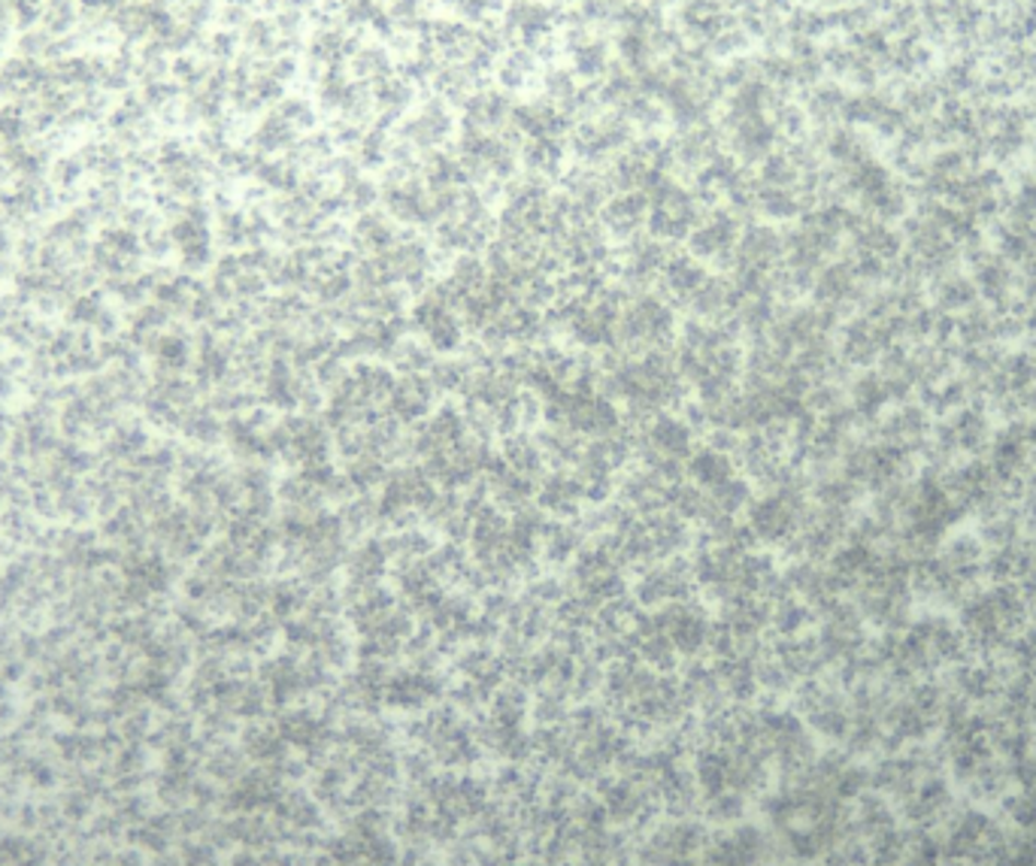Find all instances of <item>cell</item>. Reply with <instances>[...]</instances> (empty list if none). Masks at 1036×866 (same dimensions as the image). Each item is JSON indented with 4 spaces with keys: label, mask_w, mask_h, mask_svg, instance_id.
Instances as JSON below:
<instances>
[{
    "label": "cell",
    "mask_w": 1036,
    "mask_h": 866,
    "mask_svg": "<svg viewBox=\"0 0 1036 866\" xmlns=\"http://www.w3.org/2000/svg\"><path fill=\"white\" fill-rule=\"evenodd\" d=\"M645 197H649V219H645V227H649V236H655L661 243L688 239V234H691L697 224H700V219L707 215V212H703V203L697 200L695 191L683 188L673 176L657 179V183L645 191Z\"/></svg>",
    "instance_id": "cell-1"
},
{
    "label": "cell",
    "mask_w": 1036,
    "mask_h": 866,
    "mask_svg": "<svg viewBox=\"0 0 1036 866\" xmlns=\"http://www.w3.org/2000/svg\"><path fill=\"white\" fill-rule=\"evenodd\" d=\"M673 330H676V318L667 303L655 294H640L625 303V309L618 315L616 342L621 349H628V354L661 352L673 340Z\"/></svg>",
    "instance_id": "cell-2"
},
{
    "label": "cell",
    "mask_w": 1036,
    "mask_h": 866,
    "mask_svg": "<svg viewBox=\"0 0 1036 866\" xmlns=\"http://www.w3.org/2000/svg\"><path fill=\"white\" fill-rule=\"evenodd\" d=\"M633 131L637 128L628 118L616 109H609V113H601L597 118L579 121L570 128V152L579 157V164H589V167L609 164L618 152H625L633 143Z\"/></svg>",
    "instance_id": "cell-3"
},
{
    "label": "cell",
    "mask_w": 1036,
    "mask_h": 866,
    "mask_svg": "<svg viewBox=\"0 0 1036 866\" xmlns=\"http://www.w3.org/2000/svg\"><path fill=\"white\" fill-rule=\"evenodd\" d=\"M433 500H436V491H433L428 472L397 470L382 491L380 518L392 522V525H407L412 518L428 515Z\"/></svg>",
    "instance_id": "cell-4"
},
{
    "label": "cell",
    "mask_w": 1036,
    "mask_h": 866,
    "mask_svg": "<svg viewBox=\"0 0 1036 866\" xmlns=\"http://www.w3.org/2000/svg\"><path fill=\"white\" fill-rule=\"evenodd\" d=\"M412 321H416V328L424 333V346H428L431 352L449 354L461 349V342H464V321H461L458 309H455V303H449L446 297L440 294L436 285L428 289V294L416 303Z\"/></svg>",
    "instance_id": "cell-5"
},
{
    "label": "cell",
    "mask_w": 1036,
    "mask_h": 866,
    "mask_svg": "<svg viewBox=\"0 0 1036 866\" xmlns=\"http://www.w3.org/2000/svg\"><path fill=\"white\" fill-rule=\"evenodd\" d=\"M688 255L703 264H724L736 258V219L724 207L707 212L695 231L688 234Z\"/></svg>",
    "instance_id": "cell-6"
},
{
    "label": "cell",
    "mask_w": 1036,
    "mask_h": 866,
    "mask_svg": "<svg viewBox=\"0 0 1036 866\" xmlns=\"http://www.w3.org/2000/svg\"><path fill=\"white\" fill-rule=\"evenodd\" d=\"M452 128H455V118H452V109H449L446 101L431 97V101L421 104L419 113H412L400 125L397 140L412 145L416 152H433L436 145H443L452 137Z\"/></svg>",
    "instance_id": "cell-7"
},
{
    "label": "cell",
    "mask_w": 1036,
    "mask_h": 866,
    "mask_svg": "<svg viewBox=\"0 0 1036 866\" xmlns=\"http://www.w3.org/2000/svg\"><path fill=\"white\" fill-rule=\"evenodd\" d=\"M512 97L503 89H479L473 92L464 106H461V128H470V131L482 133H500L503 128H510L512 121Z\"/></svg>",
    "instance_id": "cell-8"
},
{
    "label": "cell",
    "mask_w": 1036,
    "mask_h": 866,
    "mask_svg": "<svg viewBox=\"0 0 1036 866\" xmlns=\"http://www.w3.org/2000/svg\"><path fill=\"white\" fill-rule=\"evenodd\" d=\"M722 128H712L709 121L695 125V128H679V133L667 140L670 155H673V167H683V171H703L709 161L715 155H722Z\"/></svg>",
    "instance_id": "cell-9"
},
{
    "label": "cell",
    "mask_w": 1036,
    "mask_h": 866,
    "mask_svg": "<svg viewBox=\"0 0 1036 866\" xmlns=\"http://www.w3.org/2000/svg\"><path fill=\"white\" fill-rule=\"evenodd\" d=\"M691 448V428L676 416H655L643 436L645 460H673L683 464Z\"/></svg>",
    "instance_id": "cell-10"
},
{
    "label": "cell",
    "mask_w": 1036,
    "mask_h": 866,
    "mask_svg": "<svg viewBox=\"0 0 1036 866\" xmlns=\"http://www.w3.org/2000/svg\"><path fill=\"white\" fill-rule=\"evenodd\" d=\"M510 125L522 133V137H527V140H539V137L561 140V137L573 128V121H570L558 106L551 104V101H546V97H534V101H525V104H515Z\"/></svg>",
    "instance_id": "cell-11"
},
{
    "label": "cell",
    "mask_w": 1036,
    "mask_h": 866,
    "mask_svg": "<svg viewBox=\"0 0 1036 866\" xmlns=\"http://www.w3.org/2000/svg\"><path fill=\"white\" fill-rule=\"evenodd\" d=\"M649 219V197L643 191H625V195H613L601 210V227L606 236H616L630 243L633 236H640V227Z\"/></svg>",
    "instance_id": "cell-12"
},
{
    "label": "cell",
    "mask_w": 1036,
    "mask_h": 866,
    "mask_svg": "<svg viewBox=\"0 0 1036 866\" xmlns=\"http://www.w3.org/2000/svg\"><path fill=\"white\" fill-rule=\"evenodd\" d=\"M433 397H436V388H433L428 376H407V379L394 385L388 409H392V416L400 424H416V421L431 416Z\"/></svg>",
    "instance_id": "cell-13"
},
{
    "label": "cell",
    "mask_w": 1036,
    "mask_h": 866,
    "mask_svg": "<svg viewBox=\"0 0 1036 866\" xmlns=\"http://www.w3.org/2000/svg\"><path fill=\"white\" fill-rule=\"evenodd\" d=\"M561 179H564V195L577 203L579 210L591 212V215L604 210V203L613 197V188L606 183V173H601L597 167H589V164L570 167Z\"/></svg>",
    "instance_id": "cell-14"
},
{
    "label": "cell",
    "mask_w": 1036,
    "mask_h": 866,
    "mask_svg": "<svg viewBox=\"0 0 1036 866\" xmlns=\"http://www.w3.org/2000/svg\"><path fill=\"white\" fill-rule=\"evenodd\" d=\"M370 92H373V106H376V116H380V128H392L397 118H404L412 101H416V85L404 79L397 70H394L392 77L380 79V82H373L370 85Z\"/></svg>",
    "instance_id": "cell-15"
},
{
    "label": "cell",
    "mask_w": 1036,
    "mask_h": 866,
    "mask_svg": "<svg viewBox=\"0 0 1036 866\" xmlns=\"http://www.w3.org/2000/svg\"><path fill=\"white\" fill-rule=\"evenodd\" d=\"M707 279V267L697 261V258H691V255H673L667 267H664V273H661V285H664V294H667L670 301L688 306V301L695 297L697 289H700Z\"/></svg>",
    "instance_id": "cell-16"
},
{
    "label": "cell",
    "mask_w": 1036,
    "mask_h": 866,
    "mask_svg": "<svg viewBox=\"0 0 1036 866\" xmlns=\"http://www.w3.org/2000/svg\"><path fill=\"white\" fill-rule=\"evenodd\" d=\"M522 164H525V171L531 179H539V183H546V179H558V176H564V157H567V145L561 140H551V137H539V140H527L522 143Z\"/></svg>",
    "instance_id": "cell-17"
},
{
    "label": "cell",
    "mask_w": 1036,
    "mask_h": 866,
    "mask_svg": "<svg viewBox=\"0 0 1036 866\" xmlns=\"http://www.w3.org/2000/svg\"><path fill=\"white\" fill-rule=\"evenodd\" d=\"M349 239H352V249L358 251L361 258H370V255H382V251L392 249L394 239H397V227H394L388 215L370 210L358 215Z\"/></svg>",
    "instance_id": "cell-18"
},
{
    "label": "cell",
    "mask_w": 1036,
    "mask_h": 866,
    "mask_svg": "<svg viewBox=\"0 0 1036 866\" xmlns=\"http://www.w3.org/2000/svg\"><path fill=\"white\" fill-rule=\"evenodd\" d=\"M539 506L546 512H551L555 518H567V515H577L582 510V503H585V491H582V482H579L577 476H567V472H555L551 479H546L543 485H539Z\"/></svg>",
    "instance_id": "cell-19"
},
{
    "label": "cell",
    "mask_w": 1036,
    "mask_h": 866,
    "mask_svg": "<svg viewBox=\"0 0 1036 866\" xmlns=\"http://www.w3.org/2000/svg\"><path fill=\"white\" fill-rule=\"evenodd\" d=\"M567 55H570L573 77L582 79V82H601L613 70V49H609V43L601 34L577 46V49H570Z\"/></svg>",
    "instance_id": "cell-20"
},
{
    "label": "cell",
    "mask_w": 1036,
    "mask_h": 866,
    "mask_svg": "<svg viewBox=\"0 0 1036 866\" xmlns=\"http://www.w3.org/2000/svg\"><path fill=\"white\" fill-rule=\"evenodd\" d=\"M289 446L291 452L298 455V458L306 464V467H315V464H328V431H325V424H318V421H294L291 424L289 433Z\"/></svg>",
    "instance_id": "cell-21"
},
{
    "label": "cell",
    "mask_w": 1036,
    "mask_h": 866,
    "mask_svg": "<svg viewBox=\"0 0 1036 866\" xmlns=\"http://www.w3.org/2000/svg\"><path fill=\"white\" fill-rule=\"evenodd\" d=\"M503 467H510L512 472L525 476V479H537L543 467H546V455L539 446L537 436H527V433H515L507 436V446H503Z\"/></svg>",
    "instance_id": "cell-22"
},
{
    "label": "cell",
    "mask_w": 1036,
    "mask_h": 866,
    "mask_svg": "<svg viewBox=\"0 0 1036 866\" xmlns=\"http://www.w3.org/2000/svg\"><path fill=\"white\" fill-rule=\"evenodd\" d=\"M688 472H691V479H695L697 488H703V491H715L719 485H724L727 479H734V467H731V460L724 455L722 448L715 446H703L697 448L691 460H688Z\"/></svg>",
    "instance_id": "cell-23"
},
{
    "label": "cell",
    "mask_w": 1036,
    "mask_h": 866,
    "mask_svg": "<svg viewBox=\"0 0 1036 866\" xmlns=\"http://www.w3.org/2000/svg\"><path fill=\"white\" fill-rule=\"evenodd\" d=\"M537 73H539L537 55L527 52V49H522V46H512V49H507L498 65V82H500V89H503L507 94L525 92L527 85L537 79Z\"/></svg>",
    "instance_id": "cell-24"
},
{
    "label": "cell",
    "mask_w": 1036,
    "mask_h": 866,
    "mask_svg": "<svg viewBox=\"0 0 1036 866\" xmlns=\"http://www.w3.org/2000/svg\"><path fill=\"white\" fill-rule=\"evenodd\" d=\"M346 70H349V77L358 79V82L373 85V82H380V79L392 77L397 65H394L392 49H385L380 43H364V46L349 58Z\"/></svg>",
    "instance_id": "cell-25"
},
{
    "label": "cell",
    "mask_w": 1036,
    "mask_h": 866,
    "mask_svg": "<svg viewBox=\"0 0 1036 866\" xmlns=\"http://www.w3.org/2000/svg\"><path fill=\"white\" fill-rule=\"evenodd\" d=\"M539 82H543V97L551 101L558 109H561L564 104H570V101H573V94L579 92L577 77H573V70H567V67L549 65L546 70H543Z\"/></svg>",
    "instance_id": "cell-26"
},
{
    "label": "cell",
    "mask_w": 1036,
    "mask_h": 866,
    "mask_svg": "<svg viewBox=\"0 0 1036 866\" xmlns=\"http://www.w3.org/2000/svg\"><path fill=\"white\" fill-rule=\"evenodd\" d=\"M334 137L325 131H313L301 145H298V161L306 164V167H313V173H318L325 164H328L330 157H334Z\"/></svg>",
    "instance_id": "cell-27"
},
{
    "label": "cell",
    "mask_w": 1036,
    "mask_h": 866,
    "mask_svg": "<svg viewBox=\"0 0 1036 866\" xmlns=\"http://www.w3.org/2000/svg\"><path fill=\"white\" fill-rule=\"evenodd\" d=\"M539 542H543V549H546V554H549L551 561H564V558H570V554L577 551L579 537H577V530H570V527L551 525V527H543Z\"/></svg>",
    "instance_id": "cell-28"
},
{
    "label": "cell",
    "mask_w": 1036,
    "mask_h": 866,
    "mask_svg": "<svg viewBox=\"0 0 1036 866\" xmlns=\"http://www.w3.org/2000/svg\"><path fill=\"white\" fill-rule=\"evenodd\" d=\"M342 200H346V210L370 212L373 210V203L380 200V188L361 176V179H354V183L342 191Z\"/></svg>",
    "instance_id": "cell-29"
},
{
    "label": "cell",
    "mask_w": 1036,
    "mask_h": 866,
    "mask_svg": "<svg viewBox=\"0 0 1036 866\" xmlns=\"http://www.w3.org/2000/svg\"><path fill=\"white\" fill-rule=\"evenodd\" d=\"M382 566H385V549H382L380 542H368L364 549L354 551V558H352L354 576H361V578L380 576Z\"/></svg>",
    "instance_id": "cell-30"
},
{
    "label": "cell",
    "mask_w": 1036,
    "mask_h": 866,
    "mask_svg": "<svg viewBox=\"0 0 1036 866\" xmlns=\"http://www.w3.org/2000/svg\"><path fill=\"white\" fill-rule=\"evenodd\" d=\"M279 116L289 121L294 131H313L315 125H318V116H315V106H310L301 97H291L282 104L279 109Z\"/></svg>",
    "instance_id": "cell-31"
},
{
    "label": "cell",
    "mask_w": 1036,
    "mask_h": 866,
    "mask_svg": "<svg viewBox=\"0 0 1036 866\" xmlns=\"http://www.w3.org/2000/svg\"><path fill=\"white\" fill-rule=\"evenodd\" d=\"M746 46H748L746 34H743V31L734 25V27H727V31H722L719 37L709 39L707 49H709V55H712V58H727V55L743 52Z\"/></svg>",
    "instance_id": "cell-32"
},
{
    "label": "cell",
    "mask_w": 1036,
    "mask_h": 866,
    "mask_svg": "<svg viewBox=\"0 0 1036 866\" xmlns=\"http://www.w3.org/2000/svg\"><path fill=\"white\" fill-rule=\"evenodd\" d=\"M294 128H291L286 118H270L267 121V128H264V145H270V149H282V145L294 143Z\"/></svg>",
    "instance_id": "cell-33"
},
{
    "label": "cell",
    "mask_w": 1036,
    "mask_h": 866,
    "mask_svg": "<svg viewBox=\"0 0 1036 866\" xmlns=\"http://www.w3.org/2000/svg\"><path fill=\"white\" fill-rule=\"evenodd\" d=\"M649 3H655L657 10H667V7H679L683 0H649Z\"/></svg>",
    "instance_id": "cell-34"
},
{
    "label": "cell",
    "mask_w": 1036,
    "mask_h": 866,
    "mask_svg": "<svg viewBox=\"0 0 1036 866\" xmlns=\"http://www.w3.org/2000/svg\"><path fill=\"white\" fill-rule=\"evenodd\" d=\"M561 3H573V0H561ZM577 3H582V0H577Z\"/></svg>",
    "instance_id": "cell-35"
}]
</instances>
